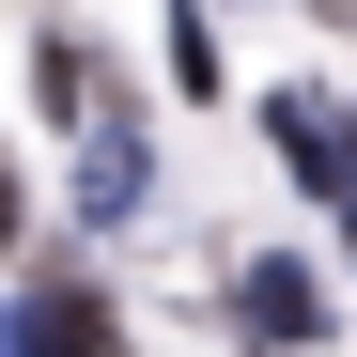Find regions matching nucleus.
<instances>
[{"label":"nucleus","instance_id":"obj_5","mask_svg":"<svg viewBox=\"0 0 357 357\" xmlns=\"http://www.w3.org/2000/svg\"><path fill=\"white\" fill-rule=\"evenodd\" d=\"M171 93H218V31L187 16V0H171Z\"/></svg>","mask_w":357,"mask_h":357},{"label":"nucleus","instance_id":"obj_3","mask_svg":"<svg viewBox=\"0 0 357 357\" xmlns=\"http://www.w3.org/2000/svg\"><path fill=\"white\" fill-rule=\"evenodd\" d=\"M233 311H249L264 342H311V326H326V295L295 280V264H249V295H233Z\"/></svg>","mask_w":357,"mask_h":357},{"label":"nucleus","instance_id":"obj_6","mask_svg":"<svg viewBox=\"0 0 357 357\" xmlns=\"http://www.w3.org/2000/svg\"><path fill=\"white\" fill-rule=\"evenodd\" d=\"M0 249H16V171H0Z\"/></svg>","mask_w":357,"mask_h":357},{"label":"nucleus","instance_id":"obj_2","mask_svg":"<svg viewBox=\"0 0 357 357\" xmlns=\"http://www.w3.org/2000/svg\"><path fill=\"white\" fill-rule=\"evenodd\" d=\"M16 342H125V311H109L93 280H31V311H0Z\"/></svg>","mask_w":357,"mask_h":357},{"label":"nucleus","instance_id":"obj_4","mask_svg":"<svg viewBox=\"0 0 357 357\" xmlns=\"http://www.w3.org/2000/svg\"><path fill=\"white\" fill-rule=\"evenodd\" d=\"M140 187H155V155H140V140H125V125H109V140H93V155H78V218H125V202H140Z\"/></svg>","mask_w":357,"mask_h":357},{"label":"nucleus","instance_id":"obj_1","mask_svg":"<svg viewBox=\"0 0 357 357\" xmlns=\"http://www.w3.org/2000/svg\"><path fill=\"white\" fill-rule=\"evenodd\" d=\"M264 140H280V171H295V187H326V202L357 218V109H326V93H280V109H264Z\"/></svg>","mask_w":357,"mask_h":357}]
</instances>
